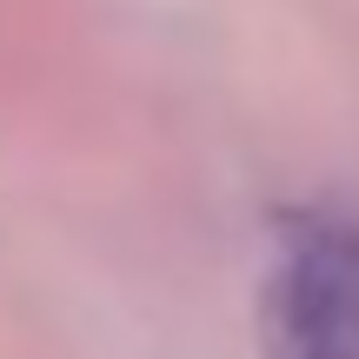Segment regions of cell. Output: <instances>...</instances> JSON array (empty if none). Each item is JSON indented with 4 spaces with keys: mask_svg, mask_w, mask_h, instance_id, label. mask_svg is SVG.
I'll use <instances>...</instances> for the list:
<instances>
[{
    "mask_svg": "<svg viewBox=\"0 0 359 359\" xmlns=\"http://www.w3.org/2000/svg\"><path fill=\"white\" fill-rule=\"evenodd\" d=\"M266 359H359V213L293 206L259 293Z\"/></svg>",
    "mask_w": 359,
    "mask_h": 359,
    "instance_id": "6da1fadb",
    "label": "cell"
}]
</instances>
